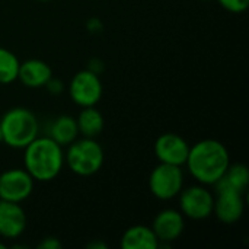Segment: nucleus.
<instances>
[{
  "mask_svg": "<svg viewBox=\"0 0 249 249\" xmlns=\"http://www.w3.org/2000/svg\"><path fill=\"white\" fill-rule=\"evenodd\" d=\"M231 165L226 146L214 139H204L190 146L185 166L190 175L203 185H214Z\"/></svg>",
  "mask_w": 249,
  "mask_h": 249,
  "instance_id": "nucleus-1",
  "label": "nucleus"
},
{
  "mask_svg": "<svg viewBox=\"0 0 249 249\" xmlns=\"http://www.w3.org/2000/svg\"><path fill=\"white\" fill-rule=\"evenodd\" d=\"M23 150V168L38 182L55 179L64 166V150L48 136H38Z\"/></svg>",
  "mask_w": 249,
  "mask_h": 249,
  "instance_id": "nucleus-2",
  "label": "nucleus"
},
{
  "mask_svg": "<svg viewBox=\"0 0 249 249\" xmlns=\"http://www.w3.org/2000/svg\"><path fill=\"white\" fill-rule=\"evenodd\" d=\"M0 130L6 146L12 149H25L39 136V121L31 109L15 107L7 109L0 118Z\"/></svg>",
  "mask_w": 249,
  "mask_h": 249,
  "instance_id": "nucleus-3",
  "label": "nucleus"
},
{
  "mask_svg": "<svg viewBox=\"0 0 249 249\" xmlns=\"http://www.w3.org/2000/svg\"><path fill=\"white\" fill-rule=\"evenodd\" d=\"M104 159L102 146L89 137L76 139L67 146V152L64 153V165L79 177L95 175L102 168Z\"/></svg>",
  "mask_w": 249,
  "mask_h": 249,
  "instance_id": "nucleus-4",
  "label": "nucleus"
},
{
  "mask_svg": "<svg viewBox=\"0 0 249 249\" xmlns=\"http://www.w3.org/2000/svg\"><path fill=\"white\" fill-rule=\"evenodd\" d=\"M184 181L185 177L182 166L159 162L149 175V190L158 200L168 201L178 197L184 188Z\"/></svg>",
  "mask_w": 249,
  "mask_h": 249,
  "instance_id": "nucleus-5",
  "label": "nucleus"
},
{
  "mask_svg": "<svg viewBox=\"0 0 249 249\" xmlns=\"http://www.w3.org/2000/svg\"><path fill=\"white\" fill-rule=\"evenodd\" d=\"M179 212L184 217L191 220H206L213 216L214 209V194L207 188V185L196 184L182 188L178 194Z\"/></svg>",
  "mask_w": 249,
  "mask_h": 249,
  "instance_id": "nucleus-6",
  "label": "nucleus"
},
{
  "mask_svg": "<svg viewBox=\"0 0 249 249\" xmlns=\"http://www.w3.org/2000/svg\"><path fill=\"white\" fill-rule=\"evenodd\" d=\"M104 93V86L99 74L85 69L77 71L69 83L70 99L80 108L95 107Z\"/></svg>",
  "mask_w": 249,
  "mask_h": 249,
  "instance_id": "nucleus-7",
  "label": "nucleus"
},
{
  "mask_svg": "<svg viewBox=\"0 0 249 249\" xmlns=\"http://www.w3.org/2000/svg\"><path fill=\"white\" fill-rule=\"evenodd\" d=\"M34 184L25 168H10L0 174V200L22 203L31 197Z\"/></svg>",
  "mask_w": 249,
  "mask_h": 249,
  "instance_id": "nucleus-8",
  "label": "nucleus"
},
{
  "mask_svg": "<svg viewBox=\"0 0 249 249\" xmlns=\"http://www.w3.org/2000/svg\"><path fill=\"white\" fill-rule=\"evenodd\" d=\"M216 196H214V209L213 214L219 222L225 225H233L239 222L245 212V198L244 194L225 187L222 184H214Z\"/></svg>",
  "mask_w": 249,
  "mask_h": 249,
  "instance_id": "nucleus-9",
  "label": "nucleus"
},
{
  "mask_svg": "<svg viewBox=\"0 0 249 249\" xmlns=\"http://www.w3.org/2000/svg\"><path fill=\"white\" fill-rule=\"evenodd\" d=\"M159 239L160 247H171L172 242L181 238L185 231V217L179 210L175 209H163L159 212L150 226Z\"/></svg>",
  "mask_w": 249,
  "mask_h": 249,
  "instance_id": "nucleus-10",
  "label": "nucleus"
},
{
  "mask_svg": "<svg viewBox=\"0 0 249 249\" xmlns=\"http://www.w3.org/2000/svg\"><path fill=\"white\" fill-rule=\"evenodd\" d=\"M188 152L190 144L177 133H163L155 142V155L160 163L184 166Z\"/></svg>",
  "mask_w": 249,
  "mask_h": 249,
  "instance_id": "nucleus-11",
  "label": "nucleus"
},
{
  "mask_svg": "<svg viewBox=\"0 0 249 249\" xmlns=\"http://www.w3.org/2000/svg\"><path fill=\"white\" fill-rule=\"evenodd\" d=\"M26 214L20 203L0 200V236L4 239H16L26 229Z\"/></svg>",
  "mask_w": 249,
  "mask_h": 249,
  "instance_id": "nucleus-12",
  "label": "nucleus"
},
{
  "mask_svg": "<svg viewBox=\"0 0 249 249\" xmlns=\"http://www.w3.org/2000/svg\"><path fill=\"white\" fill-rule=\"evenodd\" d=\"M53 77V70L44 60L29 58L19 64L18 80L31 89L44 88L47 82Z\"/></svg>",
  "mask_w": 249,
  "mask_h": 249,
  "instance_id": "nucleus-13",
  "label": "nucleus"
},
{
  "mask_svg": "<svg viewBox=\"0 0 249 249\" xmlns=\"http://www.w3.org/2000/svg\"><path fill=\"white\" fill-rule=\"evenodd\" d=\"M123 249H158L159 239L150 226L136 225L128 228L121 238Z\"/></svg>",
  "mask_w": 249,
  "mask_h": 249,
  "instance_id": "nucleus-14",
  "label": "nucleus"
},
{
  "mask_svg": "<svg viewBox=\"0 0 249 249\" xmlns=\"http://www.w3.org/2000/svg\"><path fill=\"white\" fill-rule=\"evenodd\" d=\"M47 136L50 139H53L61 147L69 146L70 143H73L79 137L76 118L71 117V115H58V117H55L48 125Z\"/></svg>",
  "mask_w": 249,
  "mask_h": 249,
  "instance_id": "nucleus-15",
  "label": "nucleus"
},
{
  "mask_svg": "<svg viewBox=\"0 0 249 249\" xmlns=\"http://www.w3.org/2000/svg\"><path fill=\"white\" fill-rule=\"evenodd\" d=\"M76 123H77L79 134L82 137H89V139H96L105 127L104 117L95 107L82 108V111L76 118Z\"/></svg>",
  "mask_w": 249,
  "mask_h": 249,
  "instance_id": "nucleus-16",
  "label": "nucleus"
},
{
  "mask_svg": "<svg viewBox=\"0 0 249 249\" xmlns=\"http://www.w3.org/2000/svg\"><path fill=\"white\" fill-rule=\"evenodd\" d=\"M245 194L249 185V171L244 163H231L225 175L216 182Z\"/></svg>",
  "mask_w": 249,
  "mask_h": 249,
  "instance_id": "nucleus-17",
  "label": "nucleus"
},
{
  "mask_svg": "<svg viewBox=\"0 0 249 249\" xmlns=\"http://www.w3.org/2000/svg\"><path fill=\"white\" fill-rule=\"evenodd\" d=\"M19 58L10 50L0 45V83L9 85L18 80L19 71Z\"/></svg>",
  "mask_w": 249,
  "mask_h": 249,
  "instance_id": "nucleus-18",
  "label": "nucleus"
},
{
  "mask_svg": "<svg viewBox=\"0 0 249 249\" xmlns=\"http://www.w3.org/2000/svg\"><path fill=\"white\" fill-rule=\"evenodd\" d=\"M220 6L231 13H242L248 9L249 0H217Z\"/></svg>",
  "mask_w": 249,
  "mask_h": 249,
  "instance_id": "nucleus-19",
  "label": "nucleus"
},
{
  "mask_svg": "<svg viewBox=\"0 0 249 249\" xmlns=\"http://www.w3.org/2000/svg\"><path fill=\"white\" fill-rule=\"evenodd\" d=\"M51 95H60L63 90H64V83L60 80V79H55V77H51L47 85L44 86Z\"/></svg>",
  "mask_w": 249,
  "mask_h": 249,
  "instance_id": "nucleus-20",
  "label": "nucleus"
},
{
  "mask_svg": "<svg viewBox=\"0 0 249 249\" xmlns=\"http://www.w3.org/2000/svg\"><path fill=\"white\" fill-rule=\"evenodd\" d=\"M61 247H63V244L54 236H47L38 244L39 249H60Z\"/></svg>",
  "mask_w": 249,
  "mask_h": 249,
  "instance_id": "nucleus-21",
  "label": "nucleus"
},
{
  "mask_svg": "<svg viewBox=\"0 0 249 249\" xmlns=\"http://www.w3.org/2000/svg\"><path fill=\"white\" fill-rule=\"evenodd\" d=\"M86 69L90 70V71H93V73H96V74H101L102 70H104V63H102V60H99V58H92V60L89 61V64H88Z\"/></svg>",
  "mask_w": 249,
  "mask_h": 249,
  "instance_id": "nucleus-22",
  "label": "nucleus"
},
{
  "mask_svg": "<svg viewBox=\"0 0 249 249\" xmlns=\"http://www.w3.org/2000/svg\"><path fill=\"white\" fill-rule=\"evenodd\" d=\"M86 26H88V29L92 32V34H98V32H101L102 31V22L99 20V19H96V18H92V19H89L88 20V23H86Z\"/></svg>",
  "mask_w": 249,
  "mask_h": 249,
  "instance_id": "nucleus-23",
  "label": "nucleus"
},
{
  "mask_svg": "<svg viewBox=\"0 0 249 249\" xmlns=\"http://www.w3.org/2000/svg\"><path fill=\"white\" fill-rule=\"evenodd\" d=\"M86 247L90 249H98V248L105 249L107 248V245H105V244H101V242H93V244H89V245H86Z\"/></svg>",
  "mask_w": 249,
  "mask_h": 249,
  "instance_id": "nucleus-24",
  "label": "nucleus"
},
{
  "mask_svg": "<svg viewBox=\"0 0 249 249\" xmlns=\"http://www.w3.org/2000/svg\"><path fill=\"white\" fill-rule=\"evenodd\" d=\"M0 249H6V244L4 242H0Z\"/></svg>",
  "mask_w": 249,
  "mask_h": 249,
  "instance_id": "nucleus-25",
  "label": "nucleus"
},
{
  "mask_svg": "<svg viewBox=\"0 0 249 249\" xmlns=\"http://www.w3.org/2000/svg\"><path fill=\"white\" fill-rule=\"evenodd\" d=\"M0 144H3V136H1V130H0Z\"/></svg>",
  "mask_w": 249,
  "mask_h": 249,
  "instance_id": "nucleus-26",
  "label": "nucleus"
},
{
  "mask_svg": "<svg viewBox=\"0 0 249 249\" xmlns=\"http://www.w3.org/2000/svg\"><path fill=\"white\" fill-rule=\"evenodd\" d=\"M38 1H50V0H38Z\"/></svg>",
  "mask_w": 249,
  "mask_h": 249,
  "instance_id": "nucleus-27",
  "label": "nucleus"
}]
</instances>
